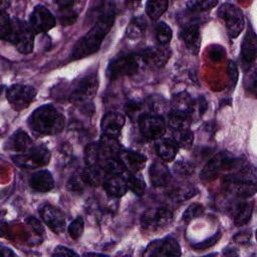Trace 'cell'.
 Segmentation results:
<instances>
[{"label": "cell", "mask_w": 257, "mask_h": 257, "mask_svg": "<svg viewBox=\"0 0 257 257\" xmlns=\"http://www.w3.org/2000/svg\"><path fill=\"white\" fill-rule=\"evenodd\" d=\"M33 30L30 25L19 18L12 19V31L7 41L11 42L22 54H29L33 50Z\"/></svg>", "instance_id": "cell-4"}, {"label": "cell", "mask_w": 257, "mask_h": 257, "mask_svg": "<svg viewBox=\"0 0 257 257\" xmlns=\"http://www.w3.org/2000/svg\"><path fill=\"white\" fill-rule=\"evenodd\" d=\"M4 249L6 250V252H5V251H1V253H2V255H3V256L7 257V256H14V255H15V254L12 252V250H11V249H9V248H5V247H4Z\"/></svg>", "instance_id": "cell-48"}, {"label": "cell", "mask_w": 257, "mask_h": 257, "mask_svg": "<svg viewBox=\"0 0 257 257\" xmlns=\"http://www.w3.org/2000/svg\"><path fill=\"white\" fill-rule=\"evenodd\" d=\"M237 161L234 160L228 153L221 152L214 156L203 168L200 173V178L204 182H211L216 179L219 174L225 169L235 168Z\"/></svg>", "instance_id": "cell-8"}, {"label": "cell", "mask_w": 257, "mask_h": 257, "mask_svg": "<svg viewBox=\"0 0 257 257\" xmlns=\"http://www.w3.org/2000/svg\"><path fill=\"white\" fill-rule=\"evenodd\" d=\"M84 162H85L86 167H89V168H100L101 154H100V151H99L98 144L92 143V144H89V145H87L85 147V150H84Z\"/></svg>", "instance_id": "cell-28"}, {"label": "cell", "mask_w": 257, "mask_h": 257, "mask_svg": "<svg viewBox=\"0 0 257 257\" xmlns=\"http://www.w3.org/2000/svg\"><path fill=\"white\" fill-rule=\"evenodd\" d=\"M142 103L137 102V101H130L126 104V111L127 113L133 117L134 115H137L138 112H140L142 110Z\"/></svg>", "instance_id": "cell-47"}, {"label": "cell", "mask_w": 257, "mask_h": 257, "mask_svg": "<svg viewBox=\"0 0 257 257\" xmlns=\"http://www.w3.org/2000/svg\"><path fill=\"white\" fill-rule=\"evenodd\" d=\"M123 125H124L123 115L113 111L107 112L106 114H104L100 122L102 134L108 137L116 138V139L120 135V132Z\"/></svg>", "instance_id": "cell-16"}, {"label": "cell", "mask_w": 257, "mask_h": 257, "mask_svg": "<svg viewBox=\"0 0 257 257\" xmlns=\"http://www.w3.org/2000/svg\"><path fill=\"white\" fill-rule=\"evenodd\" d=\"M28 124L40 135H55L64 128L65 117L55 106L44 104L30 114Z\"/></svg>", "instance_id": "cell-2"}, {"label": "cell", "mask_w": 257, "mask_h": 257, "mask_svg": "<svg viewBox=\"0 0 257 257\" xmlns=\"http://www.w3.org/2000/svg\"><path fill=\"white\" fill-rule=\"evenodd\" d=\"M50 152L44 145L32 146L27 152L12 157L13 162L22 168L44 167L50 162Z\"/></svg>", "instance_id": "cell-6"}, {"label": "cell", "mask_w": 257, "mask_h": 257, "mask_svg": "<svg viewBox=\"0 0 257 257\" xmlns=\"http://www.w3.org/2000/svg\"><path fill=\"white\" fill-rule=\"evenodd\" d=\"M169 2L166 0H157V1H148L147 2V13L151 19H159L167 10Z\"/></svg>", "instance_id": "cell-33"}, {"label": "cell", "mask_w": 257, "mask_h": 257, "mask_svg": "<svg viewBox=\"0 0 257 257\" xmlns=\"http://www.w3.org/2000/svg\"><path fill=\"white\" fill-rule=\"evenodd\" d=\"M147 22L143 17H135L132 19L126 28V35L131 39H138L145 34Z\"/></svg>", "instance_id": "cell-30"}, {"label": "cell", "mask_w": 257, "mask_h": 257, "mask_svg": "<svg viewBox=\"0 0 257 257\" xmlns=\"http://www.w3.org/2000/svg\"><path fill=\"white\" fill-rule=\"evenodd\" d=\"M193 121V116L189 112L172 109L169 113V125L175 131L189 128Z\"/></svg>", "instance_id": "cell-26"}, {"label": "cell", "mask_w": 257, "mask_h": 257, "mask_svg": "<svg viewBox=\"0 0 257 257\" xmlns=\"http://www.w3.org/2000/svg\"><path fill=\"white\" fill-rule=\"evenodd\" d=\"M12 31V19H10L4 10L0 12V36L3 40H8Z\"/></svg>", "instance_id": "cell-40"}, {"label": "cell", "mask_w": 257, "mask_h": 257, "mask_svg": "<svg viewBox=\"0 0 257 257\" xmlns=\"http://www.w3.org/2000/svg\"><path fill=\"white\" fill-rule=\"evenodd\" d=\"M36 95V90L30 85L14 84L6 92V98L10 105L17 111L25 109L30 105Z\"/></svg>", "instance_id": "cell-9"}, {"label": "cell", "mask_w": 257, "mask_h": 257, "mask_svg": "<svg viewBox=\"0 0 257 257\" xmlns=\"http://www.w3.org/2000/svg\"><path fill=\"white\" fill-rule=\"evenodd\" d=\"M171 104H172V109H174V110H181V111L192 113L194 99L190 96L189 93L183 91V92L176 94L173 97Z\"/></svg>", "instance_id": "cell-27"}, {"label": "cell", "mask_w": 257, "mask_h": 257, "mask_svg": "<svg viewBox=\"0 0 257 257\" xmlns=\"http://www.w3.org/2000/svg\"><path fill=\"white\" fill-rule=\"evenodd\" d=\"M41 219L56 234L63 232L65 228L64 214L56 207L45 204L39 210Z\"/></svg>", "instance_id": "cell-14"}, {"label": "cell", "mask_w": 257, "mask_h": 257, "mask_svg": "<svg viewBox=\"0 0 257 257\" xmlns=\"http://www.w3.org/2000/svg\"><path fill=\"white\" fill-rule=\"evenodd\" d=\"M145 256H180L181 248L179 242L174 238L153 241L146 249Z\"/></svg>", "instance_id": "cell-13"}, {"label": "cell", "mask_w": 257, "mask_h": 257, "mask_svg": "<svg viewBox=\"0 0 257 257\" xmlns=\"http://www.w3.org/2000/svg\"><path fill=\"white\" fill-rule=\"evenodd\" d=\"M82 184H85V183H84L81 175L80 176H74L69 180V182L67 184V187L71 192L80 193V192H82V189H83Z\"/></svg>", "instance_id": "cell-45"}, {"label": "cell", "mask_w": 257, "mask_h": 257, "mask_svg": "<svg viewBox=\"0 0 257 257\" xmlns=\"http://www.w3.org/2000/svg\"><path fill=\"white\" fill-rule=\"evenodd\" d=\"M138 120L142 135L148 140L160 139L166 132V122L160 115L145 113Z\"/></svg>", "instance_id": "cell-11"}, {"label": "cell", "mask_w": 257, "mask_h": 257, "mask_svg": "<svg viewBox=\"0 0 257 257\" xmlns=\"http://www.w3.org/2000/svg\"><path fill=\"white\" fill-rule=\"evenodd\" d=\"M127 189L131 190L134 194L138 196H142L146 190V183L145 181L138 175H135L134 173L128 176V178L125 180Z\"/></svg>", "instance_id": "cell-38"}, {"label": "cell", "mask_w": 257, "mask_h": 257, "mask_svg": "<svg viewBox=\"0 0 257 257\" xmlns=\"http://www.w3.org/2000/svg\"><path fill=\"white\" fill-rule=\"evenodd\" d=\"M219 17L223 20L231 38H236L244 28L245 19L243 11L231 3H223L218 10Z\"/></svg>", "instance_id": "cell-5"}, {"label": "cell", "mask_w": 257, "mask_h": 257, "mask_svg": "<svg viewBox=\"0 0 257 257\" xmlns=\"http://www.w3.org/2000/svg\"><path fill=\"white\" fill-rule=\"evenodd\" d=\"M113 21V9L102 12L92 28L74 45L71 52V59L75 60L95 53L99 49L104 37L110 30Z\"/></svg>", "instance_id": "cell-1"}, {"label": "cell", "mask_w": 257, "mask_h": 257, "mask_svg": "<svg viewBox=\"0 0 257 257\" xmlns=\"http://www.w3.org/2000/svg\"><path fill=\"white\" fill-rule=\"evenodd\" d=\"M142 59L152 69H159L163 67L170 59L171 50L167 46L158 45L149 47L142 53Z\"/></svg>", "instance_id": "cell-15"}, {"label": "cell", "mask_w": 257, "mask_h": 257, "mask_svg": "<svg viewBox=\"0 0 257 257\" xmlns=\"http://www.w3.org/2000/svg\"><path fill=\"white\" fill-rule=\"evenodd\" d=\"M256 35L254 30L250 27L244 37L241 46V59L245 67L250 69V66L253 64L256 58Z\"/></svg>", "instance_id": "cell-18"}, {"label": "cell", "mask_w": 257, "mask_h": 257, "mask_svg": "<svg viewBox=\"0 0 257 257\" xmlns=\"http://www.w3.org/2000/svg\"><path fill=\"white\" fill-rule=\"evenodd\" d=\"M173 36V32L171 27L165 22H159L156 26V38L158 40L159 45L167 46V44L171 41Z\"/></svg>", "instance_id": "cell-36"}, {"label": "cell", "mask_w": 257, "mask_h": 257, "mask_svg": "<svg viewBox=\"0 0 257 257\" xmlns=\"http://www.w3.org/2000/svg\"><path fill=\"white\" fill-rule=\"evenodd\" d=\"M253 206L251 203H244L237 207L234 215V223L236 226H243L247 224L252 215Z\"/></svg>", "instance_id": "cell-34"}, {"label": "cell", "mask_w": 257, "mask_h": 257, "mask_svg": "<svg viewBox=\"0 0 257 257\" xmlns=\"http://www.w3.org/2000/svg\"><path fill=\"white\" fill-rule=\"evenodd\" d=\"M101 169L100 168H89L86 167L81 172V177L85 184L90 186H97L101 181Z\"/></svg>", "instance_id": "cell-37"}, {"label": "cell", "mask_w": 257, "mask_h": 257, "mask_svg": "<svg viewBox=\"0 0 257 257\" xmlns=\"http://www.w3.org/2000/svg\"><path fill=\"white\" fill-rule=\"evenodd\" d=\"M181 37L187 49L191 53L197 54L199 52L201 45V35L199 25L197 23L186 24L181 31Z\"/></svg>", "instance_id": "cell-17"}, {"label": "cell", "mask_w": 257, "mask_h": 257, "mask_svg": "<svg viewBox=\"0 0 257 257\" xmlns=\"http://www.w3.org/2000/svg\"><path fill=\"white\" fill-rule=\"evenodd\" d=\"M83 229H84V222L82 217L78 216L76 217L68 226V233L69 236L73 239V240H77L78 238H80V236L83 233Z\"/></svg>", "instance_id": "cell-41"}, {"label": "cell", "mask_w": 257, "mask_h": 257, "mask_svg": "<svg viewBox=\"0 0 257 257\" xmlns=\"http://www.w3.org/2000/svg\"><path fill=\"white\" fill-rule=\"evenodd\" d=\"M178 148L172 139H163L157 143L156 152L162 161L172 162L178 153Z\"/></svg>", "instance_id": "cell-24"}, {"label": "cell", "mask_w": 257, "mask_h": 257, "mask_svg": "<svg viewBox=\"0 0 257 257\" xmlns=\"http://www.w3.org/2000/svg\"><path fill=\"white\" fill-rule=\"evenodd\" d=\"M30 27L35 33H44L55 25L53 14L43 5H37L30 15Z\"/></svg>", "instance_id": "cell-12"}, {"label": "cell", "mask_w": 257, "mask_h": 257, "mask_svg": "<svg viewBox=\"0 0 257 257\" xmlns=\"http://www.w3.org/2000/svg\"><path fill=\"white\" fill-rule=\"evenodd\" d=\"M151 183L155 187L166 186L170 182V171L162 161H155L149 170Z\"/></svg>", "instance_id": "cell-20"}, {"label": "cell", "mask_w": 257, "mask_h": 257, "mask_svg": "<svg viewBox=\"0 0 257 257\" xmlns=\"http://www.w3.org/2000/svg\"><path fill=\"white\" fill-rule=\"evenodd\" d=\"M204 211V208L201 204L198 203H194L192 205H190L187 210L184 212L183 214V220L186 222L191 221L192 219L197 218L198 216H200Z\"/></svg>", "instance_id": "cell-42"}, {"label": "cell", "mask_w": 257, "mask_h": 257, "mask_svg": "<svg viewBox=\"0 0 257 257\" xmlns=\"http://www.w3.org/2000/svg\"><path fill=\"white\" fill-rule=\"evenodd\" d=\"M98 147L101 154V159L117 157L119 152L122 150L116 138L108 137L105 135L101 136L98 143Z\"/></svg>", "instance_id": "cell-23"}, {"label": "cell", "mask_w": 257, "mask_h": 257, "mask_svg": "<svg viewBox=\"0 0 257 257\" xmlns=\"http://www.w3.org/2000/svg\"><path fill=\"white\" fill-rule=\"evenodd\" d=\"M197 193V189L191 185H183L175 188L171 194L170 198L175 202H183L188 199H191Z\"/></svg>", "instance_id": "cell-32"}, {"label": "cell", "mask_w": 257, "mask_h": 257, "mask_svg": "<svg viewBox=\"0 0 257 257\" xmlns=\"http://www.w3.org/2000/svg\"><path fill=\"white\" fill-rule=\"evenodd\" d=\"M30 187L39 193L49 192L54 186V180L52 175L45 170H41L33 174L29 180Z\"/></svg>", "instance_id": "cell-21"}, {"label": "cell", "mask_w": 257, "mask_h": 257, "mask_svg": "<svg viewBox=\"0 0 257 257\" xmlns=\"http://www.w3.org/2000/svg\"><path fill=\"white\" fill-rule=\"evenodd\" d=\"M220 237H221V233H220V232H217L215 235H213V236L210 237L209 239H206V240H204V241H202V242H199V243H197V244H194V245H193V248H194L195 250H206V249H208V248L214 246V245L218 242V240L220 239Z\"/></svg>", "instance_id": "cell-44"}, {"label": "cell", "mask_w": 257, "mask_h": 257, "mask_svg": "<svg viewBox=\"0 0 257 257\" xmlns=\"http://www.w3.org/2000/svg\"><path fill=\"white\" fill-rule=\"evenodd\" d=\"M9 146L14 152L22 154L27 152L33 146V144L30 137L24 131L18 130L11 136L9 140Z\"/></svg>", "instance_id": "cell-25"}, {"label": "cell", "mask_w": 257, "mask_h": 257, "mask_svg": "<svg viewBox=\"0 0 257 257\" xmlns=\"http://www.w3.org/2000/svg\"><path fill=\"white\" fill-rule=\"evenodd\" d=\"M117 158L123 164L125 169L132 173L141 171L146 166L147 162V157L145 155L132 150H121Z\"/></svg>", "instance_id": "cell-19"}, {"label": "cell", "mask_w": 257, "mask_h": 257, "mask_svg": "<svg viewBox=\"0 0 257 257\" xmlns=\"http://www.w3.org/2000/svg\"><path fill=\"white\" fill-rule=\"evenodd\" d=\"M234 194H236L239 197L247 198L250 196H253L256 193V183H250V182H230L227 183Z\"/></svg>", "instance_id": "cell-31"}, {"label": "cell", "mask_w": 257, "mask_h": 257, "mask_svg": "<svg viewBox=\"0 0 257 257\" xmlns=\"http://www.w3.org/2000/svg\"><path fill=\"white\" fill-rule=\"evenodd\" d=\"M218 4V1L215 0H194L187 2V6L189 10L193 12H201V11H207L211 8L215 7Z\"/></svg>", "instance_id": "cell-39"}, {"label": "cell", "mask_w": 257, "mask_h": 257, "mask_svg": "<svg viewBox=\"0 0 257 257\" xmlns=\"http://www.w3.org/2000/svg\"><path fill=\"white\" fill-rule=\"evenodd\" d=\"M139 60L134 54L120 56L112 60L106 69V74L109 79H116L123 76H131L138 72Z\"/></svg>", "instance_id": "cell-10"}, {"label": "cell", "mask_w": 257, "mask_h": 257, "mask_svg": "<svg viewBox=\"0 0 257 257\" xmlns=\"http://www.w3.org/2000/svg\"><path fill=\"white\" fill-rule=\"evenodd\" d=\"M172 140L177 144L178 147L190 149L194 142V135L189 128L178 130L174 132Z\"/></svg>", "instance_id": "cell-35"}, {"label": "cell", "mask_w": 257, "mask_h": 257, "mask_svg": "<svg viewBox=\"0 0 257 257\" xmlns=\"http://www.w3.org/2000/svg\"><path fill=\"white\" fill-rule=\"evenodd\" d=\"M173 169L176 174L181 176H190L192 173H194V166L191 163L185 161L177 162Z\"/></svg>", "instance_id": "cell-43"}, {"label": "cell", "mask_w": 257, "mask_h": 257, "mask_svg": "<svg viewBox=\"0 0 257 257\" xmlns=\"http://www.w3.org/2000/svg\"><path fill=\"white\" fill-rule=\"evenodd\" d=\"M100 168L111 176H120L126 170L117 157L101 159Z\"/></svg>", "instance_id": "cell-29"}, {"label": "cell", "mask_w": 257, "mask_h": 257, "mask_svg": "<svg viewBox=\"0 0 257 257\" xmlns=\"http://www.w3.org/2000/svg\"><path fill=\"white\" fill-rule=\"evenodd\" d=\"M173 221V213L167 208H151L148 209L141 218L143 230L148 232H156L170 226Z\"/></svg>", "instance_id": "cell-7"}, {"label": "cell", "mask_w": 257, "mask_h": 257, "mask_svg": "<svg viewBox=\"0 0 257 257\" xmlns=\"http://www.w3.org/2000/svg\"><path fill=\"white\" fill-rule=\"evenodd\" d=\"M103 188L106 194L112 198L123 196L127 190L126 181L120 176H111L103 182Z\"/></svg>", "instance_id": "cell-22"}, {"label": "cell", "mask_w": 257, "mask_h": 257, "mask_svg": "<svg viewBox=\"0 0 257 257\" xmlns=\"http://www.w3.org/2000/svg\"><path fill=\"white\" fill-rule=\"evenodd\" d=\"M98 78L96 74L91 73L81 77L72 84L69 93V100L75 104L88 107L91 99L97 92Z\"/></svg>", "instance_id": "cell-3"}, {"label": "cell", "mask_w": 257, "mask_h": 257, "mask_svg": "<svg viewBox=\"0 0 257 257\" xmlns=\"http://www.w3.org/2000/svg\"><path fill=\"white\" fill-rule=\"evenodd\" d=\"M52 255L53 256H55V255H57V256H72V255L77 256V253H75L72 249H69L65 246H57L54 249Z\"/></svg>", "instance_id": "cell-46"}]
</instances>
